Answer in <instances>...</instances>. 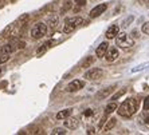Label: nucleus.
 <instances>
[{
  "label": "nucleus",
  "mask_w": 149,
  "mask_h": 135,
  "mask_svg": "<svg viewBox=\"0 0 149 135\" xmlns=\"http://www.w3.org/2000/svg\"><path fill=\"white\" fill-rule=\"evenodd\" d=\"M137 108H139V102L134 98H129L122 102L121 106L118 107V114L121 116H130L137 111Z\"/></svg>",
  "instance_id": "f257e3e1"
},
{
  "label": "nucleus",
  "mask_w": 149,
  "mask_h": 135,
  "mask_svg": "<svg viewBox=\"0 0 149 135\" xmlns=\"http://www.w3.org/2000/svg\"><path fill=\"white\" fill-rule=\"evenodd\" d=\"M116 44L118 47H121V48H129V47H132L134 44V40H133L128 34H125V32H121V34H118L116 36Z\"/></svg>",
  "instance_id": "f03ea898"
},
{
  "label": "nucleus",
  "mask_w": 149,
  "mask_h": 135,
  "mask_svg": "<svg viewBox=\"0 0 149 135\" xmlns=\"http://www.w3.org/2000/svg\"><path fill=\"white\" fill-rule=\"evenodd\" d=\"M83 20L82 17L79 16H75V17H70V19H67L66 21H65V25H63V32L65 34H70V32H73L74 30H75L79 24H82Z\"/></svg>",
  "instance_id": "7ed1b4c3"
},
{
  "label": "nucleus",
  "mask_w": 149,
  "mask_h": 135,
  "mask_svg": "<svg viewBox=\"0 0 149 135\" xmlns=\"http://www.w3.org/2000/svg\"><path fill=\"white\" fill-rule=\"evenodd\" d=\"M46 34H47V25H46L45 23H38V24H35L34 28L31 30V36L34 39H40V38H43Z\"/></svg>",
  "instance_id": "20e7f679"
},
{
  "label": "nucleus",
  "mask_w": 149,
  "mask_h": 135,
  "mask_svg": "<svg viewBox=\"0 0 149 135\" xmlns=\"http://www.w3.org/2000/svg\"><path fill=\"white\" fill-rule=\"evenodd\" d=\"M104 76V70H101V68H91L87 72H85V79L87 80H98L101 79Z\"/></svg>",
  "instance_id": "39448f33"
},
{
  "label": "nucleus",
  "mask_w": 149,
  "mask_h": 135,
  "mask_svg": "<svg viewBox=\"0 0 149 135\" xmlns=\"http://www.w3.org/2000/svg\"><path fill=\"white\" fill-rule=\"evenodd\" d=\"M83 86H85V82L83 80H73V82H70L69 84H67L66 87V91L67 92H75V91H79L81 88H83Z\"/></svg>",
  "instance_id": "423d86ee"
},
{
  "label": "nucleus",
  "mask_w": 149,
  "mask_h": 135,
  "mask_svg": "<svg viewBox=\"0 0 149 135\" xmlns=\"http://www.w3.org/2000/svg\"><path fill=\"white\" fill-rule=\"evenodd\" d=\"M106 8H108V4H105V3L95 6V7L90 11V17H98L101 14H104L105 11H106Z\"/></svg>",
  "instance_id": "0eeeda50"
},
{
  "label": "nucleus",
  "mask_w": 149,
  "mask_h": 135,
  "mask_svg": "<svg viewBox=\"0 0 149 135\" xmlns=\"http://www.w3.org/2000/svg\"><path fill=\"white\" fill-rule=\"evenodd\" d=\"M105 56H106V60H108V62H114V60L118 59L120 54H118V50L116 48V47H111V48H108Z\"/></svg>",
  "instance_id": "6e6552de"
},
{
  "label": "nucleus",
  "mask_w": 149,
  "mask_h": 135,
  "mask_svg": "<svg viewBox=\"0 0 149 135\" xmlns=\"http://www.w3.org/2000/svg\"><path fill=\"white\" fill-rule=\"evenodd\" d=\"M108 48H109V43L108 42H102V43H101V44L97 47V50H95V54H97L98 58H104V56L106 55Z\"/></svg>",
  "instance_id": "1a4fd4ad"
},
{
  "label": "nucleus",
  "mask_w": 149,
  "mask_h": 135,
  "mask_svg": "<svg viewBox=\"0 0 149 135\" xmlns=\"http://www.w3.org/2000/svg\"><path fill=\"white\" fill-rule=\"evenodd\" d=\"M118 34H120V27H118L117 24H113L108 28V31H106V38L108 39H114Z\"/></svg>",
  "instance_id": "9d476101"
},
{
  "label": "nucleus",
  "mask_w": 149,
  "mask_h": 135,
  "mask_svg": "<svg viewBox=\"0 0 149 135\" xmlns=\"http://www.w3.org/2000/svg\"><path fill=\"white\" fill-rule=\"evenodd\" d=\"M78 125H79V122H78L77 118H66V121H65V126H66L67 128H71V130L77 128Z\"/></svg>",
  "instance_id": "9b49d317"
},
{
  "label": "nucleus",
  "mask_w": 149,
  "mask_h": 135,
  "mask_svg": "<svg viewBox=\"0 0 149 135\" xmlns=\"http://www.w3.org/2000/svg\"><path fill=\"white\" fill-rule=\"evenodd\" d=\"M113 90H114V86H110V87H108V88H104V90H101L100 92L97 94V98L98 99H105L106 96L110 95V92Z\"/></svg>",
  "instance_id": "f8f14e48"
},
{
  "label": "nucleus",
  "mask_w": 149,
  "mask_h": 135,
  "mask_svg": "<svg viewBox=\"0 0 149 135\" xmlns=\"http://www.w3.org/2000/svg\"><path fill=\"white\" fill-rule=\"evenodd\" d=\"M47 23H49V25H50V28H51V30H55L56 25H58V23H59L58 15H51V16H49Z\"/></svg>",
  "instance_id": "ddd939ff"
},
{
  "label": "nucleus",
  "mask_w": 149,
  "mask_h": 135,
  "mask_svg": "<svg viewBox=\"0 0 149 135\" xmlns=\"http://www.w3.org/2000/svg\"><path fill=\"white\" fill-rule=\"evenodd\" d=\"M70 115H71V108H66V110L59 111L58 114H56V119H59V121H62V119L69 118Z\"/></svg>",
  "instance_id": "4468645a"
},
{
  "label": "nucleus",
  "mask_w": 149,
  "mask_h": 135,
  "mask_svg": "<svg viewBox=\"0 0 149 135\" xmlns=\"http://www.w3.org/2000/svg\"><path fill=\"white\" fill-rule=\"evenodd\" d=\"M15 50H16V47H15L14 44H11V43H10V44L3 45V47H1V50H0V52H1V54H8V55H10V54H12Z\"/></svg>",
  "instance_id": "2eb2a0df"
},
{
  "label": "nucleus",
  "mask_w": 149,
  "mask_h": 135,
  "mask_svg": "<svg viewBox=\"0 0 149 135\" xmlns=\"http://www.w3.org/2000/svg\"><path fill=\"white\" fill-rule=\"evenodd\" d=\"M116 123H117V119L116 118H111V119H109L108 122H106V125L104 126V132H108V131H110L111 128L116 126Z\"/></svg>",
  "instance_id": "dca6fc26"
},
{
  "label": "nucleus",
  "mask_w": 149,
  "mask_h": 135,
  "mask_svg": "<svg viewBox=\"0 0 149 135\" xmlns=\"http://www.w3.org/2000/svg\"><path fill=\"white\" fill-rule=\"evenodd\" d=\"M94 60H95V58H94V56H87L86 59L82 62V68H87V67H90L91 64L94 63Z\"/></svg>",
  "instance_id": "f3484780"
},
{
  "label": "nucleus",
  "mask_w": 149,
  "mask_h": 135,
  "mask_svg": "<svg viewBox=\"0 0 149 135\" xmlns=\"http://www.w3.org/2000/svg\"><path fill=\"white\" fill-rule=\"evenodd\" d=\"M117 110V103H110V104H108L106 106V108H105V115H108V114H111L113 111H116Z\"/></svg>",
  "instance_id": "a211bd4d"
},
{
  "label": "nucleus",
  "mask_w": 149,
  "mask_h": 135,
  "mask_svg": "<svg viewBox=\"0 0 149 135\" xmlns=\"http://www.w3.org/2000/svg\"><path fill=\"white\" fill-rule=\"evenodd\" d=\"M51 44H52V42H51V40H50V42H46L45 44H43V45H42V47H40V48H38V51H36V52H38V54H42V52H45L46 50L49 48V47H50V45H51Z\"/></svg>",
  "instance_id": "6ab92c4d"
},
{
  "label": "nucleus",
  "mask_w": 149,
  "mask_h": 135,
  "mask_svg": "<svg viewBox=\"0 0 149 135\" xmlns=\"http://www.w3.org/2000/svg\"><path fill=\"white\" fill-rule=\"evenodd\" d=\"M63 134H66V130L63 127H56L52 130V135H63Z\"/></svg>",
  "instance_id": "aec40b11"
},
{
  "label": "nucleus",
  "mask_w": 149,
  "mask_h": 135,
  "mask_svg": "<svg viewBox=\"0 0 149 135\" xmlns=\"http://www.w3.org/2000/svg\"><path fill=\"white\" fill-rule=\"evenodd\" d=\"M125 92H126V90H125V88H122L121 91H118L117 94H114V95L111 96V99H113V101H117V99H120L122 95H125Z\"/></svg>",
  "instance_id": "412c9836"
},
{
  "label": "nucleus",
  "mask_w": 149,
  "mask_h": 135,
  "mask_svg": "<svg viewBox=\"0 0 149 135\" xmlns=\"http://www.w3.org/2000/svg\"><path fill=\"white\" fill-rule=\"evenodd\" d=\"M8 59H10V55H8V54H1V52H0V63H6Z\"/></svg>",
  "instance_id": "4be33fe9"
},
{
  "label": "nucleus",
  "mask_w": 149,
  "mask_h": 135,
  "mask_svg": "<svg viewBox=\"0 0 149 135\" xmlns=\"http://www.w3.org/2000/svg\"><path fill=\"white\" fill-rule=\"evenodd\" d=\"M142 32H144V34L145 35H149V21H146V23H144V24H142Z\"/></svg>",
  "instance_id": "5701e85b"
},
{
  "label": "nucleus",
  "mask_w": 149,
  "mask_h": 135,
  "mask_svg": "<svg viewBox=\"0 0 149 135\" xmlns=\"http://www.w3.org/2000/svg\"><path fill=\"white\" fill-rule=\"evenodd\" d=\"M130 21H133V16H129V19H125V20H124V27L129 25V23H130Z\"/></svg>",
  "instance_id": "b1692460"
},
{
  "label": "nucleus",
  "mask_w": 149,
  "mask_h": 135,
  "mask_svg": "<svg viewBox=\"0 0 149 135\" xmlns=\"http://www.w3.org/2000/svg\"><path fill=\"white\" fill-rule=\"evenodd\" d=\"M75 3H77V6H78V7H83V6L86 4V0H77Z\"/></svg>",
  "instance_id": "393cba45"
},
{
  "label": "nucleus",
  "mask_w": 149,
  "mask_h": 135,
  "mask_svg": "<svg viewBox=\"0 0 149 135\" xmlns=\"http://www.w3.org/2000/svg\"><path fill=\"white\" fill-rule=\"evenodd\" d=\"M70 7H71V1H67V3H66V6H65V7L62 8V12H66V11L69 10Z\"/></svg>",
  "instance_id": "a878e982"
},
{
  "label": "nucleus",
  "mask_w": 149,
  "mask_h": 135,
  "mask_svg": "<svg viewBox=\"0 0 149 135\" xmlns=\"http://www.w3.org/2000/svg\"><path fill=\"white\" fill-rule=\"evenodd\" d=\"M83 115H85V116H91V115H93V110L89 108V110H86L85 112H83Z\"/></svg>",
  "instance_id": "bb28decb"
},
{
  "label": "nucleus",
  "mask_w": 149,
  "mask_h": 135,
  "mask_svg": "<svg viewBox=\"0 0 149 135\" xmlns=\"http://www.w3.org/2000/svg\"><path fill=\"white\" fill-rule=\"evenodd\" d=\"M144 110H149V98H146L144 102Z\"/></svg>",
  "instance_id": "cd10ccee"
},
{
  "label": "nucleus",
  "mask_w": 149,
  "mask_h": 135,
  "mask_svg": "<svg viewBox=\"0 0 149 135\" xmlns=\"http://www.w3.org/2000/svg\"><path fill=\"white\" fill-rule=\"evenodd\" d=\"M26 47V43L24 42H19L17 43V48H24Z\"/></svg>",
  "instance_id": "c85d7f7f"
},
{
  "label": "nucleus",
  "mask_w": 149,
  "mask_h": 135,
  "mask_svg": "<svg viewBox=\"0 0 149 135\" xmlns=\"http://www.w3.org/2000/svg\"><path fill=\"white\" fill-rule=\"evenodd\" d=\"M94 132H95V131H94L93 128H90V130H89V134H94Z\"/></svg>",
  "instance_id": "c756f323"
},
{
  "label": "nucleus",
  "mask_w": 149,
  "mask_h": 135,
  "mask_svg": "<svg viewBox=\"0 0 149 135\" xmlns=\"http://www.w3.org/2000/svg\"><path fill=\"white\" fill-rule=\"evenodd\" d=\"M145 122H146V123H149V116H148V118H146V121H145Z\"/></svg>",
  "instance_id": "7c9ffc66"
},
{
  "label": "nucleus",
  "mask_w": 149,
  "mask_h": 135,
  "mask_svg": "<svg viewBox=\"0 0 149 135\" xmlns=\"http://www.w3.org/2000/svg\"><path fill=\"white\" fill-rule=\"evenodd\" d=\"M1 72H3V68H0V75H1Z\"/></svg>",
  "instance_id": "2f4dec72"
},
{
  "label": "nucleus",
  "mask_w": 149,
  "mask_h": 135,
  "mask_svg": "<svg viewBox=\"0 0 149 135\" xmlns=\"http://www.w3.org/2000/svg\"><path fill=\"white\" fill-rule=\"evenodd\" d=\"M148 3H149V0H148Z\"/></svg>",
  "instance_id": "473e14b6"
}]
</instances>
